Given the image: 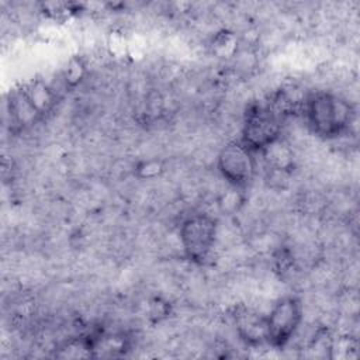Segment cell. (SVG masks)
Segmentation results:
<instances>
[{
	"mask_svg": "<svg viewBox=\"0 0 360 360\" xmlns=\"http://www.w3.org/2000/svg\"><path fill=\"white\" fill-rule=\"evenodd\" d=\"M86 73H87V65L82 56L75 55L69 58V60L66 62V65L60 72V80L63 83L65 90L69 91L76 89L84 80Z\"/></svg>",
	"mask_w": 360,
	"mask_h": 360,
	"instance_id": "obj_11",
	"label": "cell"
},
{
	"mask_svg": "<svg viewBox=\"0 0 360 360\" xmlns=\"http://www.w3.org/2000/svg\"><path fill=\"white\" fill-rule=\"evenodd\" d=\"M150 318H153L155 321H160L163 318L167 316L169 312V304L166 301H162L160 298H155L150 302Z\"/></svg>",
	"mask_w": 360,
	"mask_h": 360,
	"instance_id": "obj_16",
	"label": "cell"
},
{
	"mask_svg": "<svg viewBox=\"0 0 360 360\" xmlns=\"http://www.w3.org/2000/svg\"><path fill=\"white\" fill-rule=\"evenodd\" d=\"M263 159L266 162L269 172H284L292 173L294 170V153L287 141L283 136L270 143L263 152Z\"/></svg>",
	"mask_w": 360,
	"mask_h": 360,
	"instance_id": "obj_8",
	"label": "cell"
},
{
	"mask_svg": "<svg viewBox=\"0 0 360 360\" xmlns=\"http://www.w3.org/2000/svg\"><path fill=\"white\" fill-rule=\"evenodd\" d=\"M34 111L42 120L53 111L58 103V93L42 79H32L20 89Z\"/></svg>",
	"mask_w": 360,
	"mask_h": 360,
	"instance_id": "obj_7",
	"label": "cell"
},
{
	"mask_svg": "<svg viewBox=\"0 0 360 360\" xmlns=\"http://www.w3.org/2000/svg\"><path fill=\"white\" fill-rule=\"evenodd\" d=\"M236 333L249 346H259L266 343V315L246 308L238 307L233 314Z\"/></svg>",
	"mask_w": 360,
	"mask_h": 360,
	"instance_id": "obj_6",
	"label": "cell"
},
{
	"mask_svg": "<svg viewBox=\"0 0 360 360\" xmlns=\"http://www.w3.org/2000/svg\"><path fill=\"white\" fill-rule=\"evenodd\" d=\"M165 172V163L160 159H146L136 165L135 173L141 179H153Z\"/></svg>",
	"mask_w": 360,
	"mask_h": 360,
	"instance_id": "obj_15",
	"label": "cell"
},
{
	"mask_svg": "<svg viewBox=\"0 0 360 360\" xmlns=\"http://www.w3.org/2000/svg\"><path fill=\"white\" fill-rule=\"evenodd\" d=\"M281 127L283 120L267 103H252L243 115L240 142L253 153H262L281 136Z\"/></svg>",
	"mask_w": 360,
	"mask_h": 360,
	"instance_id": "obj_2",
	"label": "cell"
},
{
	"mask_svg": "<svg viewBox=\"0 0 360 360\" xmlns=\"http://www.w3.org/2000/svg\"><path fill=\"white\" fill-rule=\"evenodd\" d=\"M217 232V218L204 212L188 215L179 229V238L186 259L197 264L204 263L214 248Z\"/></svg>",
	"mask_w": 360,
	"mask_h": 360,
	"instance_id": "obj_3",
	"label": "cell"
},
{
	"mask_svg": "<svg viewBox=\"0 0 360 360\" xmlns=\"http://www.w3.org/2000/svg\"><path fill=\"white\" fill-rule=\"evenodd\" d=\"M302 322V304L294 295L277 300L266 315V343L274 349L285 347Z\"/></svg>",
	"mask_w": 360,
	"mask_h": 360,
	"instance_id": "obj_4",
	"label": "cell"
},
{
	"mask_svg": "<svg viewBox=\"0 0 360 360\" xmlns=\"http://www.w3.org/2000/svg\"><path fill=\"white\" fill-rule=\"evenodd\" d=\"M245 198H243V194H242V190L240 188H235L232 187L231 191L222 194L218 200V207L222 212H226V214H235L239 211V208L242 207Z\"/></svg>",
	"mask_w": 360,
	"mask_h": 360,
	"instance_id": "obj_14",
	"label": "cell"
},
{
	"mask_svg": "<svg viewBox=\"0 0 360 360\" xmlns=\"http://www.w3.org/2000/svg\"><path fill=\"white\" fill-rule=\"evenodd\" d=\"M8 112H10V121L14 128L22 129L35 121H39L41 118L34 111L31 104L24 97L22 91L18 89L13 94H10L8 100Z\"/></svg>",
	"mask_w": 360,
	"mask_h": 360,
	"instance_id": "obj_9",
	"label": "cell"
},
{
	"mask_svg": "<svg viewBox=\"0 0 360 360\" xmlns=\"http://www.w3.org/2000/svg\"><path fill=\"white\" fill-rule=\"evenodd\" d=\"M62 359H77V357H93V336H79L66 340L56 353Z\"/></svg>",
	"mask_w": 360,
	"mask_h": 360,
	"instance_id": "obj_12",
	"label": "cell"
},
{
	"mask_svg": "<svg viewBox=\"0 0 360 360\" xmlns=\"http://www.w3.org/2000/svg\"><path fill=\"white\" fill-rule=\"evenodd\" d=\"M129 349V340L122 333L100 335L93 338V357H114L125 354Z\"/></svg>",
	"mask_w": 360,
	"mask_h": 360,
	"instance_id": "obj_10",
	"label": "cell"
},
{
	"mask_svg": "<svg viewBox=\"0 0 360 360\" xmlns=\"http://www.w3.org/2000/svg\"><path fill=\"white\" fill-rule=\"evenodd\" d=\"M238 45L239 42H238L236 34L229 30H222L214 35L211 42V49L217 58L228 59L236 55Z\"/></svg>",
	"mask_w": 360,
	"mask_h": 360,
	"instance_id": "obj_13",
	"label": "cell"
},
{
	"mask_svg": "<svg viewBox=\"0 0 360 360\" xmlns=\"http://www.w3.org/2000/svg\"><path fill=\"white\" fill-rule=\"evenodd\" d=\"M217 169L231 187L243 190L256 174L255 153L240 141L228 142L218 152Z\"/></svg>",
	"mask_w": 360,
	"mask_h": 360,
	"instance_id": "obj_5",
	"label": "cell"
},
{
	"mask_svg": "<svg viewBox=\"0 0 360 360\" xmlns=\"http://www.w3.org/2000/svg\"><path fill=\"white\" fill-rule=\"evenodd\" d=\"M302 111L311 131L325 139L345 135L354 120V108L350 101L325 90L308 94Z\"/></svg>",
	"mask_w": 360,
	"mask_h": 360,
	"instance_id": "obj_1",
	"label": "cell"
}]
</instances>
